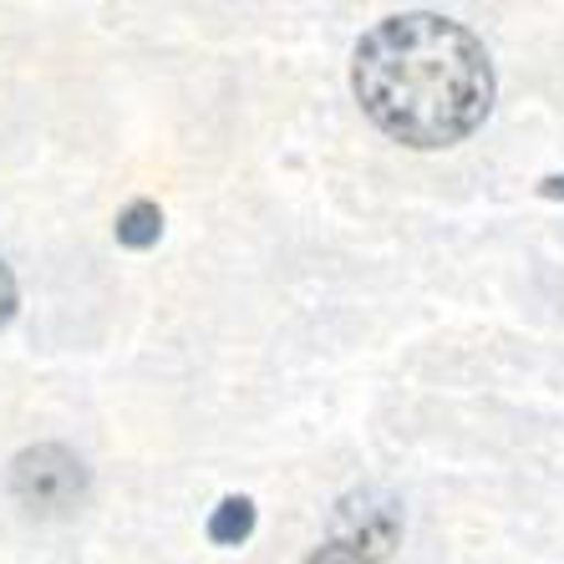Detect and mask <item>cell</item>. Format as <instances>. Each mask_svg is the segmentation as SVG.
<instances>
[{
  "label": "cell",
  "instance_id": "obj_1",
  "mask_svg": "<svg viewBox=\"0 0 564 564\" xmlns=\"http://www.w3.org/2000/svg\"><path fill=\"white\" fill-rule=\"evenodd\" d=\"M351 93L397 143L453 148L494 112V62L453 15L402 11L356 41Z\"/></svg>",
  "mask_w": 564,
  "mask_h": 564
},
{
  "label": "cell",
  "instance_id": "obj_2",
  "mask_svg": "<svg viewBox=\"0 0 564 564\" xmlns=\"http://www.w3.org/2000/svg\"><path fill=\"white\" fill-rule=\"evenodd\" d=\"M93 488L87 463L62 443H36L11 463V499L36 519H62V513L82 509Z\"/></svg>",
  "mask_w": 564,
  "mask_h": 564
},
{
  "label": "cell",
  "instance_id": "obj_3",
  "mask_svg": "<svg viewBox=\"0 0 564 564\" xmlns=\"http://www.w3.org/2000/svg\"><path fill=\"white\" fill-rule=\"evenodd\" d=\"M336 550H346L356 564H387L392 550L402 544V503L381 488H361L346 494L330 513V539Z\"/></svg>",
  "mask_w": 564,
  "mask_h": 564
},
{
  "label": "cell",
  "instance_id": "obj_4",
  "mask_svg": "<svg viewBox=\"0 0 564 564\" xmlns=\"http://www.w3.org/2000/svg\"><path fill=\"white\" fill-rule=\"evenodd\" d=\"M112 235H118L122 250H153L163 239V209L153 198H132L128 209L118 214V224H112Z\"/></svg>",
  "mask_w": 564,
  "mask_h": 564
},
{
  "label": "cell",
  "instance_id": "obj_5",
  "mask_svg": "<svg viewBox=\"0 0 564 564\" xmlns=\"http://www.w3.org/2000/svg\"><path fill=\"white\" fill-rule=\"evenodd\" d=\"M204 534H209L214 544H224V550H235V544H245V539L254 534V499H245V494H229V499H224L219 509L209 513V524H204Z\"/></svg>",
  "mask_w": 564,
  "mask_h": 564
},
{
  "label": "cell",
  "instance_id": "obj_6",
  "mask_svg": "<svg viewBox=\"0 0 564 564\" xmlns=\"http://www.w3.org/2000/svg\"><path fill=\"white\" fill-rule=\"evenodd\" d=\"M11 315H15V275H11V264L0 260V330L11 326Z\"/></svg>",
  "mask_w": 564,
  "mask_h": 564
},
{
  "label": "cell",
  "instance_id": "obj_7",
  "mask_svg": "<svg viewBox=\"0 0 564 564\" xmlns=\"http://www.w3.org/2000/svg\"><path fill=\"white\" fill-rule=\"evenodd\" d=\"M305 564H356L346 550H336V544H321V550H311V560Z\"/></svg>",
  "mask_w": 564,
  "mask_h": 564
},
{
  "label": "cell",
  "instance_id": "obj_8",
  "mask_svg": "<svg viewBox=\"0 0 564 564\" xmlns=\"http://www.w3.org/2000/svg\"><path fill=\"white\" fill-rule=\"evenodd\" d=\"M539 194H544V198H564V173H550V178H539Z\"/></svg>",
  "mask_w": 564,
  "mask_h": 564
}]
</instances>
